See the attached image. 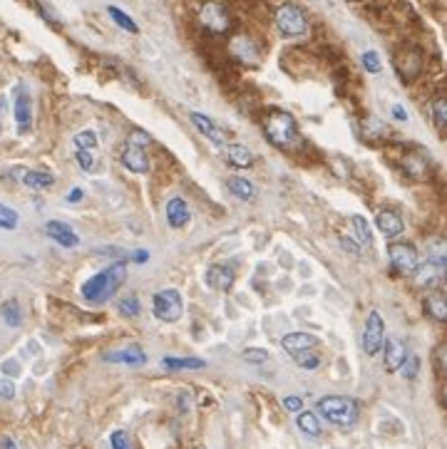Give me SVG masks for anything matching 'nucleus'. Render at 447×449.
<instances>
[{"label":"nucleus","instance_id":"f257e3e1","mask_svg":"<svg viewBox=\"0 0 447 449\" xmlns=\"http://www.w3.org/2000/svg\"><path fill=\"white\" fill-rule=\"evenodd\" d=\"M124 281H127V261H115L105 271L95 273L89 281H85L80 293H82V298L87 303H107L112 295L122 288Z\"/></svg>","mask_w":447,"mask_h":449},{"label":"nucleus","instance_id":"f03ea898","mask_svg":"<svg viewBox=\"0 0 447 449\" xmlns=\"http://www.w3.org/2000/svg\"><path fill=\"white\" fill-rule=\"evenodd\" d=\"M318 412L338 427L351 429L360 417V405L346 395H325L318 399Z\"/></svg>","mask_w":447,"mask_h":449},{"label":"nucleus","instance_id":"7ed1b4c3","mask_svg":"<svg viewBox=\"0 0 447 449\" xmlns=\"http://www.w3.org/2000/svg\"><path fill=\"white\" fill-rule=\"evenodd\" d=\"M263 132H266V139L274 147H281V149L291 147L298 139L296 117L284 110H271L266 115V122H263Z\"/></svg>","mask_w":447,"mask_h":449},{"label":"nucleus","instance_id":"20e7f679","mask_svg":"<svg viewBox=\"0 0 447 449\" xmlns=\"http://www.w3.org/2000/svg\"><path fill=\"white\" fill-rule=\"evenodd\" d=\"M276 28L286 38H301L308 33V17L303 15V10L293 3H284L276 13Z\"/></svg>","mask_w":447,"mask_h":449},{"label":"nucleus","instance_id":"39448f33","mask_svg":"<svg viewBox=\"0 0 447 449\" xmlns=\"http://www.w3.org/2000/svg\"><path fill=\"white\" fill-rule=\"evenodd\" d=\"M152 313H154L156 321L177 323L179 318H182V313H184V303H182L179 290L167 288L154 293V298H152Z\"/></svg>","mask_w":447,"mask_h":449},{"label":"nucleus","instance_id":"423d86ee","mask_svg":"<svg viewBox=\"0 0 447 449\" xmlns=\"http://www.w3.org/2000/svg\"><path fill=\"white\" fill-rule=\"evenodd\" d=\"M388 258H390L393 268L400 273H408L413 276L420 266V253L413 244H405V241H395V244L388 246Z\"/></svg>","mask_w":447,"mask_h":449},{"label":"nucleus","instance_id":"0eeeda50","mask_svg":"<svg viewBox=\"0 0 447 449\" xmlns=\"http://www.w3.org/2000/svg\"><path fill=\"white\" fill-rule=\"evenodd\" d=\"M386 345V321L380 316L378 311H373L365 321V327H363V350L365 355H378L380 350Z\"/></svg>","mask_w":447,"mask_h":449},{"label":"nucleus","instance_id":"6e6552de","mask_svg":"<svg viewBox=\"0 0 447 449\" xmlns=\"http://www.w3.org/2000/svg\"><path fill=\"white\" fill-rule=\"evenodd\" d=\"M199 20L201 25L212 33H226L229 30V15H226V8L219 6V3H204L199 10Z\"/></svg>","mask_w":447,"mask_h":449},{"label":"nucleus","instance_id":"1a4fd4ad","mask_svg":"<svg viewBox=\"0 0 447 449\" xmlns=\"http://www.w3.org/2000/svg\"><path fill=\"white\" fill-rule=\"evenodd\" d=\"M13 115H15L17 122V132L25 134L30 129V122H33V100H30L28 89L17 84L15 87V102H13Z\"/></svg>","mask_w":447,"mask_h":449},{"label":"nucleus","instance_id":"9d476101","mask_svg":"<svg viewBox=\"0 0 447 449\" xmlns=\"http://www.w3.org/2000/svg\"><path fill=\"white\" fill-rule=\"evenodd\" d=\"M204 281H207V286L212 290H219V293H229L231 288H234V271H231L229 266H224V263H214V266L207 268V273H204Z\"/></svg>","mask_w":447,"mask_h":449},{"label":"nucleus","instance_id":"9b49d317","mask_svg":"<svg viewBox=\"0 0 447 449\" xmlns=\"http://www.w3.org/2000/svg\"><path fill=\"white\" fill-rule=\"evenodd\" d=\"M383 355H386V370L395 372L402 367V362L408 360V348L405 343L397 338H388L386 345H383Z\"/></svg>","mask_w":447,"mask_h":449},{"label":"nucleus","instance_id":"f8f14e48","mask_svg":"<svg viewBox=\"0 0 447 449\" xmlns=\"http://www.w3.org/2000/svg\"><path fill=\"white\" fill-rule=\"evenodd\" d=\"M45 233H47L55 244L65 246V249L80 246V236L73 231V226H67V223H62V221H47L45 223Z\"/></svg>","mask_w":447,"mask_h":449},{"label":"nucleus","instance_id":"ddd939ff","mask_svg":"<svg viewBox=\"0 0 447 449\" xmlns=\"http://www.w3.org/2000/svg\"><path fill=\"white\" fill-rule=\"evenodd\" d=\"M375 226H378V231L386 236V239H395V236H400L402 231H405V223H402V216L397 214V211H380L378 216H375Z\"/></svg>","mask_w":447,"mask_h":449},{"label":"nucleus","instance_id":"4468645a","mask_svg":"<svg viewBox=\"0 0 447 449\" xmlns=\"http://www.w3.org/2000/svg\"><path fill=\"white\" fill-rule=\"evenodd\" d=\"M122 164L134 174H147V172H149V156H147V152L142 149V147H137V145H129V142H127V147H124V152H122Z\"/></svg>","mask_w":447,"mask_h":449},{"label":"nucleus","instance_id":"2eb2a0df","mask_svg":"<svg viewBox=\"0 0 447 449\" xmlns=\"http://www.w3.org/2000/svg\"><path fill=\"white\" fill-rule=\"evenodd\" d=\"M191 124H194V127L199 129V132L204 134L209 142H214V145H219V147L226 145V134H224L221 127H217V122H214V119L199 115V112H191Z\"/></svg>","mask_w":447,"mask_h":449},{"label":"nucleus","instance_id":"dca6fc26","mask_svg":"<svg viewBox=\"0 0 447 449\" xmlns=\"http://www.w3.org/2000/svg\"><path fill=\"white\" fill-rule=\"evenodd\" d=\"M105 360L107 362H124V365L137 367V365H145L147 355L140 345H127L124 350H112V353H105Z\"/></svg>","mask_w":447,"mask_h":449},{"label":"nucleus","instance_id":"f3484780","mask_svg":"<svg viewBox=\"0 0 447 449\" xmlns=\"http://www.w3.org/2000/svg\"><path fill=\"white\" fill-rule=\"evenodd\" d=\"M318 343L321 340L311 333H288V335H284V340H281L284 350L286 353H291V355L303 353V350H316L318 348Z\"/></svg>","mask_w":447,"mask_h":449},{"label":"nucleus","instance_id":"a211bd4d","mask_svg":"<svg viewBox=\"0 0 447 449\" xmlns=\"http://www.w3.org/2000/svg\"><path fill=\"white\" fill-rule=\"evenodd\" d=\"M425 313L437 323H447V293L442 290H430L423 300Z\"/></svg>","mask_w":447,"mask_h":449},{"label":"nucleus","instance_id":"6ab92c4d","mask_svg":"<svg viewBox=\"0 0 447 449\" xmlns=\"http://www.w3.org/2000/svg\"><path fill=\"white\" fill-rule=\"evenodd\" d=\"M167 221L172 228H184L189 223V206H186L184 199L174 196V199L167 201Z\"/></svg>","mask_w":447,"mask_h":449},{"label":"nucleus","instance_id":"aec40b11","mask_svg":"<svg viewBox=\"0 0 447 449\" xmlns=\"http://www.w3.org/2000/svg\"><path fill=\"white\" fill-rule=\"evenodd\" d=\"M413 278H415V283H418L420 288H435L437 283H440V278H442V268L440 266H435V263H420L418 266V271L413 273Z\"/></svg>","mask_w":447,"mask_h":449},{"label":"nucleus","instance_id":"412c9836","mask_svg":"<svg viewBox=\"0 0 447 449\" xmlns=\"http://www.w3.org/2000/svg\"><path fill=\"white\" fill-rule=\"evenodd\" d=\"M226 186H229L231 196H236V199H241V201H254V196H256V189H254V184L249 182V179H244V177H229Z\"/></svg>","mask_w":447,"mask_h":449},{"label":"nucleus","instance_id":"4be33fe9","mask_svg":"<svg viewBox=\"0 0 447 449\" xmlns=\"http://www.w3.org/2000/svg\"><path fill=\"white\" fill-rule=\"evenodd\" d=\"M425 256L427 261L435 263V266H445L447 263V241L445 239H430L427 246H425Z\"/></svg>","mask_w":447,"mask_h":449},{"label":"nucleus","instance_id":"5701e85b","mask_svg":"<svg viewBox=\"0 0 447 449\" xmlns=\"http://www.w3.org/2000/svg\"><path fill=\"white\" fill-rule=\"evenodd\" d=\"M22 184L30 189H47L55 184V177L50 172H40V169H30L22 174Z\"/></svg>","mask_w":447,"mask_h":449},{"label":"nucleus","instance_id":"b1692460","mask_svg":"<svg viewBox=\"0 0 447 449\" xmlns=\"http://www.w3.org/2000/svg\"><path fill=\"white\" fill-rule=\"evenodd\" d=\"M162 367H167V370H201V367H207V362L199 358H162Z\"/></svg>","mask_w":447,"mask_h":449},{"label":"nucleus","instance_id":"393cba45","mask_svg":"<svg viewBox=\"0 0 447 449\" xmlns=\"http://www.w3.org/2000/svg\"><path fill=\"white\" fill-rule=\"evenodd\" d=\"M296 425H298V429H301L303 434H308V437H318V434H321V420L313 415V412H308V410L298 412Z\"/></svg>","mask_w":447,"mask_h":449},{"label":"nucleus","instance_id":"a878e982","mask_svg":"<svg viewBox=\"0 0 447 449\" xmlns=\"http://www.w3.org/2000/svg\"><path fill=\"white\" fill-rule=\"evenodd\" d=\"M231 52H234L239 60H244V62H254L256 60V47H254V43L249 38H234L231 40Z\"/></svg>","mask_w":447,"mask_h":449},{"label":"nucleus","instance_id":"bb28decb","mask_svg":"<svg viewBox=\"0 0 447 449\" xmlns=\"http://www.w3.org/2000/svg\"><path fill=\"white\" fill-rule=\"evenodd\" d=\"M351 223H353V231H356V241L363 249H370L373 246V231H370V226H368V221H365L363 216H353L351 219Z\"/></svg>","mask_w":447,"mask_h":449},{"label":"nucleus","instance_id":"cd10ccee","mask_svg":"<svg viewBox=\"0 0 447 449\" xmlns=\"http://www.w3.org/2000/svg\"><path fill=\"white\" fill-rule=\"evenodd\" d=\"M229 161L234 164L236 169H246V167H251L254 154H251V149H249V147H244V145H231V147H229Z\"/></svg>","mask_w":447,"mask_h":449},{"label":"nucleus","instance_id":"c85d7f7f","mask_svg":"<svg viewBox=\"0 0 447 449\" xmlns=\"http://www.w3.org/2000/svg\"><path fill=\"white\" fill-rule=\"evenodd\" d=\"M0 316H3L6 325L20 327V323H22V311H20V305H17V300H6V303L0 305Z\"/></svg>","mask_w":447,"mask_h":449},{"label":"nucleus","instance_id":"c756f323","mask_svg":"<svg viewBox=\"0 0 447 449\" xmlns=\"http://www.w3.org/2000/svg\"><path fill=\"white\" fill-rule=\"evenodd\" d=\"M293 360H296L298 367H303V370H316V367L321 365V355L316 353V350H303V353H296Z\"/></svg>","mask_w":447,"mask_h":449},{"label":"nucleus","instance_id":"7c9ffc66","mask_svg":"<svg viewBox=\"0 0 447 449\" xmlns=\"http://www.w3.org/2000/svg\"><path fill=\"white\" fill-rule=\"evenodd\" d=\"M107 13H110V17L115 22H117L119 28L122 30H127V33H137V25H134V20L129 15H124L122 10H119V8H115V6H110L107 8Z\"/></svg>","mask_w":447,"mask_h":449},{"label":"nucleus","instance_id":"2f4dec72","mask_svg":"<svg viewBox=\"0 0 447 449\" xmlns=\"http://www.w3.org/2000/svg\"><path fill=\"white\" fill-rule=\"evenodd\" d=\"M17 226V211H13L10 206L0 204V231H13Z\"/></svg>","mask_w":447,"mask_h":449},{"label":"nucleus","instance_id":"473e14b6","mask_svg":"<svg viewBox=\"0 0 447 449\" xmlns=\"http://www.w3.org/2000/svg\"><path fill=\"white\" fill-rule=\"evenodd\" d=\"M75 147L78 149H87L92 152L97 147V134L92 129H85V132H78L75 134Z\"/></svg>","mask_w":447,"mask_h":449},{"label":"nucleus","instance_id":"72a5a7b5","mask_svg":"<svg viewBox=\"0 0 447 449\" xmlns=\"http://www.w3.org/2000/svg\"><path fill=\"white\" fill-rule=\"evenodd\" d=\"M140 298L137 295H127V298H122L119 300V313L122 316H127V318H137L140 316Z\"/></svg>","mask_w":447,"mask_h":449},{"label":"nucleus","instance_id":"f704fd0d","mask_svg":"<svg viewBox=\"0 0 447 449\" xmlns=\"http://www.w3.org/2000/svg\"><path fill=\"white\" fill-rule=\"evenodd\" d=\"M432 119H435L437 127L447 129V100H435L432 102Z\"/></svg>","mask_w":447,"mask_h":449},{"label":"nucleus","instance_id":"c9c22d12","mask_svg":"<svg viewBox=\"0 0 447 449\" xmlns=\"http://www.w3.org/2000/svg\"><path fill=\"white\" fill-rule=\"evenodd\" d=\"M400 372H402V377H405V380H415V377H418V372H420V358L418 355H408V360L402 362Z\"/></svg>","mask_w":447,"mask_h":449},{"label":"nucleus","instance_id":"e433bc0d","mask_svg":"<svg viewBox=\"0 0 447 449\" xmlns=\"http://www.w3.org/2000/svg\"><path fill=\"white\" fill-rule=\"evenodd\" d=\"M241 358H244L246 362H254V365H261V362L268 360V353L261 348H246L244 353H241Z\"/></svg>","mask_w":447,"mask_h":449},{"label":"nucleus","instance_id":"4c0bfd02","mask_svg":"<svg viewBox=\"0 0 447 449\" xmlns=\"http://www.w3.org/2000/svg\"><path fill=\"white\" fill-rule=\"evenodd\" d=\"M110 444H112V449H134L132 447V439H129V434L124 432V429L112 432L110 434Z\"/></svg>","mask_w":447,"mask_h":449},{"label":"nucleus","instance_id":"58836bf2","mask_svg":"<svg viewBox=\"0 0 447 449\" xmlns=\"http://www.w3.org/2000/svg\"><path fill=\"white\" fill-rule=\"evenodd\" d=\"M363 67L368 70L370 75H378V73H380V57L375 55L373 50L363 52Z\"/></svg>","mask_w":447,"mask_h":449},{"label":"nucleus","instance_id":"ea45409f","mask_svg":"<svg viewBox=\"0 0 447 449\" xmlns=\"http://www.w3.org/2000/svg\"><path fill=\"white\" fill-rule=\"evenodd\" d=\"M78 164L82 167V172H92L95 169V159H92V152H87V149H78Z\"/></svg>","mask_w":447,"mask_h":449},{"label":"nucleus","instance_id":"a19ab883","mask_svg":"<svg viewBox=\"0 0 447 449\" xmlns=\"http://www.w3.org/2000/svg\"><path fill=\"white\" fill-rule=\"evenodd\" d=\"M149 142H152V137L147 132H142V129H134V132L129 134V145L145 147V145H149Z\"/></svg>","mask_w":447,"mask_h":449},{"label":"nucleus","instance_id":"79ce46f5","mask_svg":"<svg viewBox=\"0 0 447 449\" xmlns=\"http://www.w3.org/2000/svg\"><path fill=\"white\" fill-rule=\"evenodd\" d=\"M341 246H343V251H348L351 256H360V249H363V246L358 244V241L348 239V236H341Z\"/></svg>","mask_w":447,"mask_h":449},{"label":"nucleus","instance_id":"37998d69","mask_svg":"<svg viewBox=\"0 0 447 449\" xmlns=\"http://www.w3.org/2000/svg\"><path fill=\"white\" fill-rule=\"evenodd\" d=\"M15 397V385L13 380H0V399H13Z\"/></svg>","mask_w":447,"mask_h":449},{"label":"nucleus","instance_id":"c03bdc74","mask_svg":"<svg viewBox=\"0 0 447 449\" xmlns=\"http://www.w3.org/2000/svg\"><path fill=\"white\" fill-rule=\"evenodd\" d=\"M284 407L291 412H301L303 410V399L296 397V395H291V397H284Z\"/></svg>","mask_w":447,"mask_h":449},{"label":"nucleus","instance_id":"a18cd8bd","mask_svg":"<svg viewBox=\"0 0 447 449\" xmlns=\"http://www.w3.org/2000/svg\"><path fill=\"white\" fill-rule=\"evenodd\" d=\"M437 365H440L442 375L447 377V345H442V348L437 350Z\"/></svg>","mask_w":447,"mask_h":449},{"label":"nucleus","instance_id":"49530a36","mask_svg":"<svg viewBox=\"0 0 447 449\" xmlns=\"http://www.w3.org/2000/svg\"><path fill=\"white\" fill-rule=\"evenodd\" d=\"M393 117L397 122H408V112L402 110V105H393Z\"/></svg>","mask_w":447,"mask_h":449},{"label":"nucleus","instance_id":"de8ad7c7","mask_svg":"<svg viewBox=\"0 0 447 449\" xmlns=\"http://www.w3.org/2000/svg\"><path fill=\"white\" fill-rule=\"evenodd\" d=\"M3 372H6V375H17V372H20V367H17L15 360H6V362H3Z\"/></svg>","mask_w":447,"mask_h":449},{"label":"nucleus","instance_id":"09e8293b","mask_svg":"<svg viewBox=\"0 0 447 449\" xmlns=\"http://www.w3.org/2000/svg\"><path fill=\"white\" fill-rule=\"evenodd\" d=\"M132 261L134 263H147V261H149V253H147V251H134Z\"/></svg>","mask_w":447,"mask_h":449},{"label":"nucleus","instance_id":"8fccbe9b","mask_svg":"<svg viewBox=\"0 0 447 449\" xmlns=\"http://www.w3.org/2000/svg\"><path fill=\"white\" fill-rule=\"evenodd\" d=\"M40 13H43V15H45V17H47V20H50V22H57V15H55V13H52V10H50V8L45 6V3H40Z\"/></svg>","mask_w":447,"mask_h":449},{"label":"nucleus","instance_id":"3c124183","mask_svg":"<svg viewBox=\"0 0 447 449\" xmlns=\"http://www.w3.org/2000/svg\"><path fill=\"white\" fill-rule=\"evenodd\" d=\"M0 449H17L15 439H13V437H0Z\"/></svg>","mask_w":447,"mask_h":449},{"label":"nucleus","instance_id":"603ef678","mask_svg":"<svg viewBox=\"0 0 447 449\" xmlns=\"http://www.w3.org/2000/svg\"><path fill=\"white\" fill-rule=\"evenodd\" d=\"M82 189H73V191H70V194H67V201H73V204H78L80 199H82Z\"/></svg>","mask_w":447,"mask_h":449},{"label":"nucleus","instance_id":"864d4df0","mask_svg":"<svg viewBox=\"0 0 447 449\" xmlns=\"http://www.w3.org/2000/svg\"><path fill=\"white\" fill-rule=\"evenodd\" d=\"M442 399L447 402V380H445V388H442Z\"/></svg>","mask_w":447,"mask_h":449},{"label":"nucleus","instance_id":"5fc2aeb1","mask_svg":"<svg viewBox=\"0 0 447 449\" xmlns=\"http://www.w3.org/2000/svg\"><path fill=\"white\" fill-rule=\"evenodd\" d=\"M442 278H445V281H447V263H445V266H442Z\"/></svg>","mask_w":447,"mask_h":449},{"label":"nucleus","instance_id":"6e6d98bb","mask_svg":"<svg viewBox=\"0 0 447 449\" xmlns=\"http://www.w3.org/2000/svg\"><path fill=\"white\" fill-rule=\"evenodd\" d=\"M0 134H3V124H0Z\"/></svg>","mask_w":447,"mask_h":449}]
</instances>
